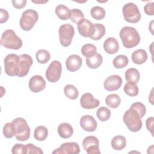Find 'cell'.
I'll return each mask as SVG.
<instances>
[{
  "label": "cell",
  "instance_id": "d590c367",
  "mask_svg": "<svg viewBox=\"0 0 154 154\" xmlns=\"http://www.w3.org/2000/svg\"><path fill=\"white\" fill-rule=\"evenodd\" d=\"M96 116L99 120L105 122L110 118L111 111L106 107L101 106L97 110Z\"/></svg>",
  "mask_w": 154,
  "mask_h": 154
},
{
  "label": "cell",
  "instance_id": "7a4b0ae2",
  "mask_svg": "<svg viewBox=\"0 0 154 154\" xmlns=\"http://www.w3.org/2000/svg\"><path fill=\"white\" fill-rule=\"evenodd\" d=\"M123 120L125 124L131 132H138L142 128L141 117L139 112L131 106L125 112Z\"/></svg>",
  "mask_w": 154,
  "mask_h": 154
},
{
  "label": "cell",
  "instance_id": "9a60e30c",
  "mask_svg": "<svg viewBox=\"0 0 154 154\" xmlns=\"http://www.w3.org/2000/svg\"><path fill=\"white\" fill-rule=\"evenodd\" d=\"M46 81L40 75H34L29 81V88L34 93H38L46 87Z\"/></svg>",
  "mask_w": 154,
  "mask_h": 154
},
{
  "label": "cell",
  "instance_id": "f546056e",
  "mask_svg": "<svg viewBox=\"0 0 154 154\" xmlns=\"http://www.w3.org/2000/svg\"><path fill=\"white\" fill-rule=\"evenodd\" d=\"M64 93L66 97L72 100L77 99L79 95L78 89L74 85L71 84H67L64 87Z\"/></svg>",
  "mask_w": 154,
  "mask_h": 154
},
{
  "label": "cell",
  "instance_id": "484cf974",
  "mask_svg": "<svg viewBox=\"0 0 154 154\" xmlns=\"http://www.w3.org/2000/svg\"><path fill=\"white\" fill-rule=\"evenodd\" d=\"M105 103L109 107L111 108H116L120 105L121 99L118 94H111L106 96L105 99Z\"/></svg>",
  "mask_w": 154,
  "mask_h": 154
},
{
  "label": "cell",
  "instance_id": "9c48e42d",
  "mask_svg": "<svg viewBox=\"0 0 154 154\" xmlns=\"http://www.w3.org/2000/svg\"><path fill=\"white\" fill-rule=\"evenodd\" d=\"M62 66L59 61L54 60L51 63L46 71V77L49 82H57L61 75Z\"/></svg>",
  "mask_w": 154,
  "mask_h": 154
},
{
  "label": "cell",
  "instance_id": "603a6c76",
  "mask_svg": "<svg viewBox=\"0 0 154 154\" xmlns=\"http://www.w3.org/2000/svg\"><path fill=\"white\" fill-rule=\"evenodd\" d=\"M111 144L114 149L120 150L126 147V140L125 137L122 135H117L112 138Z\"/></svg>",
  "mask_w": 154,
  "mask_h": 154
},
{
  "label": "cell",
  "instance_id": "ab89813d",
  "mask_svg": "<svg viewBox=\"0 0 154 154\" xmlns=\"http://www.w3.org/2000/svg\"><path fill=\"white\" fill-rule=\"evenodd\" d=\"M11 152L13 154H16V153L26 154L25 145H23L22 144H19V143L14 144L12 147Z\"/></svg>",
  "mask_w": 154,
  "mask_h": 154
},
{
  "label": "cell",
  "instance_id": "d6986e66",
  "mask_svg": "<svg viewBox=\"0 0 154 154\" xmlns=\"http://www.w3.org/2000/svg\"><path fill=\"white\" fill-rule=\"evenodd\" d=\"M104 51L108 54H114L119 49V44L116 38L108 37L103 43Z\"/></svg>",
  "mask_w": 154,
  "mask_h": 154
},
{
  "label": "cell",
  "instance_id": "7bdbcfd3",
  "mask_svg": "<svg viewBox=\"0 0 154 154\" xmlns=\"http://www.w3.org/2000/svg\"><path fill=\"white\" fill-rule=\"evenodd\" d=\"M0 12H1V14H0V23H3L4 22H6L9 17V14L8 13L7 10L3 9V8H1L0 9Z\"/></svg>",
  "mask_w": 154,
  "mask_h": 154
},
{
  "label": "cell",
  "instance_id": "30bf717a",
  "mask_svg": "<svg viewBox=\"0 0 154 154\" xmlns=\"http://www.w3.org/2000/svg\"><path fill=\"white\" fill-rule=\"evenodd\" d=\"M82 147L88 154H99V142L94 136H88L82 141Z\"/></svg>",
  "mask_w": 154,
  "mask_h": 154
},
{
  "label": "cell",
  "instance_id": "4dcf8cb0",
  "mask_svg": "<svg viewBox=\"0 0 154 154\" xmlns=\"http://www.w3.org/2000/svg\"><path fill=\"white\" fill-rule=\"evenodd\" d=\"M94 32L90 38L94 40H99L105 35V27L101 23H94Z\"/></svg>",
  "mask_w": 154,
  "mask_h": 154
},
{
  "label": "cell",
  "instance_id": "ac0fdd59",
  "mask_svg": "<svg viewBox=\"0 0 154 154\" xmlns=\"http://www.w3.org/2000/svg\"><path fill=\"white\" fill-rule=\"evenodd\" d=\"M80 126L85 131L93 132L97 128V122L90 115L83 116L80 119Z\"/></svg>",
  "mask_w": 154,
  "mask_h": 154
},
{
  "label": "cell",
  "instance_id": "d4e9b609",
  "mask_svg": "<svg viewBox=\"0 0 154 154\" xmlns=\"http://www.w3.org/2000/svg\"><path fill=\"white\" fill-rule=\"evenodd\" d=\"M55 11L58 17L61 20H66L69 19L70 17V10L64 5H58L55 8Z\"/></svg>",
  "mask_w": 154,
  "mask_h": 154
},
{
  "label": "cell",
  "instance_id": "4fadbf2b",
  "mask_svg": "<svg viewBox=\"0 0 154 154\" xmlns=\"http://www.w3.org/2000/svg\"><path fill=\"white\" fill-rule=\"evenodd\" d=\"M78 30L82 36L90 38L94 32V25L88 19H84L78 24Z\"/></svg>",
  "mask_w": 154,
  "mask_h": 154
},
{
  "label": "cell",
  "instance_id": "7c38bea8",
  "mask_svg": "<svg viewBox=\"0 0 154 154\" xmlns=\"http://www.w3.org/2000/svg\"><path fill=\"white\" fill-rule=\"evenodd\" d=\"M80 152V147L78 143L75 142L64 143L59 148L52 152L54 154H77Z\"/></svg>",
  "mask_w": 154,
  "mask_h": 154
},
{
  "label": "cell",
  "instance_id": "836d02e7",
  "mask_svg": "<svg viewBox=\"0 0 154 154\" xmlns=\"http://www.w3.org/2000/svg\"><path fill=\"white\" fill-rule=\"evenodd\" d=\"M81 51L82 55L87 58L94 55L97 53V48L94 45L87 43L82 46Z\"/></svg>",
  "mask_w": 154,
  "mask_h": 154
},
{
  "label": "cell",
  "instance_id": "ba28073f",
  "mask_svg": "<svg viewBox=\"0 0 154 154\" xmlns=\"http://www.w3.org/2000/svg\"><path fill=\"white\" fill-rule=\"evenodd\" d=\"M58 34L61 45L64 47H67L72 43L75 34V29L70 23L63 24L59 28Z\"/></svg>",
  "mask_w": 154,
  "mask_h": 154
},
{
  "label": "cell",
  "instance_id": "f35d334b",
  "mask_svg": "<svg viewBox=\"0 0 154 154\" xmlns=\"http://www.w3.org/2000/svg\"><path fill=\"white\" fill-rule=\"evenodd\" d=\"M26 148V153H38V154H42L43 153V152L42 150L34 144L31 143H28L25 145Z\"/></svg>",
  "mask_w": 154,
  "mask_h": 154
},
{
  "label": "cell",
  "instance_id": "4316f807",
  "mask_svg": "<svg viewBox=\"0 0 154 154\" xmlns=\"http://www.w3.org/2000/svg\"><path fill=\"white\" fill-rule=\"evenodd\" d=\"M48 135V130L44 126H37L34 132V137L38 141H43L46 140Z\"/></svg>",
  "mask_w": 154,
  "mask_h": 154
},
{
  "label": "cell",
  "instance_id": "8fae6325",
  "mask_svg": "<svg viewBox=\"0 0 154 154\" xmlns=\"http://www.w3.org/2000/svg\"><path fill=\"white\" fill-rule=\"evenodd\" d=\"M33 60L31 55L28 54H21L19 55V72L18 76L23 77L26 76L32 65Z\"/></svg>",
  "mask_w": 154,
  "mask_h": 154
},
{
  "label": "cell",
  "instance_id": "2e32d148",
  "mask_svg": "<svg viewBox=\"0 0 154 154\" xmlns=\"http://www.w3.org/2000/svg\"><path fill=\"white\" fill-rule=\"evenodd\" d=\"M81 106L84 109H94L100 105V101L90 93L82 94L80 99Z\"/></svg>",
  "mask_w": 154,
  "mask_h": 154
},
{
  "label": "cell",
  "instance_id": "8992f818",
  "mask_svg": "<svg viewBox=\"0 0 154 154\" xmlns=\"http://www.w3.org/2000/svg\"><path fill=\"white\" fill-rule=\"evenodd\" d=\"M4 70L8 76H18L19 72V55L14 54L7 55L4 58Z\"/></svg>",
  "mask_w": 154,
  "mask_h": 154
},
{
  "label": "cell",
  "instance_id": "44dd1931",
  "mask_svg": "<svg viewBox=\"0 0 154 154\" xmlns=\"http://www.w3.org/2000/svg\"><path fill=\"white\" fill-rule=\"evenodd\" d=\"M131 58L135 64H142L147 60V54L144 49H139L135 51L132 54Z\"/></svg>",
  "mask_w": 154,
  "mask_h": 154
},
{
  "label": "cell",
  "instance_id": "ffe728a7",
  "mask_svg": "<svg viewBox=\"0 0 154 154\" xmlns=\"http://www.w3.org/2000/svg\"><path fill=\"white\" fill-rule=\"evenodd\" d=\"M57 131L60 137L64 139L71 137L73 134V127L70 124L66 122L60 123L58 126Z\"/></svg>",
  "mask_w": 154,
  "mask_h": 154
},
{
  "label": "cell",
  "instance_id": "52a82bcc",
  "mask_svg": "<svg viewBox=\"0 0 154 154\" xmlns=\"http://www.w3.org/2000/svg\"><path fill=\"white\" fill-rule=\"evenodd\" d=\"M122 12L125 20L129 23H137L141 19V13L137 5L132 2H129L123 5Z\"/></svg>",
  "mask_w": 154,
  "mask_h": 154
},
{
  "label": "cell",
  "instance_id": "3957f363",
  "mask_svg": "<svg viewBox=\"0 0 154 154\" xmlns=\"http://www.w3.org/2000/svg\"><path fill=\"white\" fill-rule=\"evenodd\" d=\"M1 45L7 49L17 50L22 46V41L13 30L9 29L2 34Z\"/></svg>",
  "mask_w": 154,
  "mask_h": 154
},
{
  "label": "cell",
  "instance_id": "f6af8a7d",
  "mask_svg": "<svg viewBox=\"0 0 154 154\" xmlns=\"http://www.w3.org/2000/svg\"><path fill=\"white\" fill-rule=\"evenodd\" d=\"M32 1V2H33V3H35V4H40V3H46V2H47L48 1H45V2H44V1H42V2H40V1H38V2H37V1Z\"/></svg>",
  "mask_w": 154,
  "mask_h": 154
},
{
  "label": "cell",
  "instance_id": "277c9868",
  "mask_svg": "<svg viewBox=\"0 0 154 154\" xmlns=\"http://www.w3.org/2000/svg\"><path fill=\"white\" fill-rule=\"evenodd\" d=\"M12 123L15 129V137L18 141H25L29 139L31 129L25 119L22 117L14 119Z\"/></svg>",
  "mask_w": 154,
  "mask_h": 154
},
{
  "label": "cell",
  "instance_id": "8d00e7d4",
  "mask_svg": "<svg viewBox=\"0 0 154 154\" xmlns=\"http://www.w3.org/2000/svg\"><path fill=\"white\" fill-rule=\"evenodd\" d=\"M3 134L7 138H11L15 136V129L12 122L7 123L3 127Z\"/></svg>",
  "mask_w": 154,
  "mask_h": 154
},
{
  "label": "cell",
  "instance_id": "d6a6232c",
  "mask_svg": "<svg viewBox=\"0 0 154 154\" xmlns=\"http://www.w3.org/2000/svg\"><path fill=\"white\" fill-rule=\"evenodd\" d=\"M36 60L40 64H45L51 59L50 53L46 49L38 50L35 54Z\"/></svg>",
  "mask_w": 154,
  "mask_h": 154
},
{
  "label": "cell",
  "instance_id": "ee69618b",
  "mask_svg": "<svg viewBox=\"0 0 154 154\" xmlns=\"http://www.w3.org/2000/svg\"><path fill=\"white\" fill-rule=\"evenodd\" d=\"M153 120L154 119L153 117H150L148 119H147L146 121V125L147 129L151 132V134L153 135Z\"/></svg>",
  "mask_w": 154,
  "mask_h": 154
},
{
  "label": "cell",
  "instance_id": "5b68a950",
  "mask_svg": "<svg viewBox=\"0 0 154 154\" xmlns=\"http://www.w3.org/2000/svg\"><path fill=\"white\" fill-rule=\"evenodd\" d=\"M38 19V14L35 10L32 9L26 10L22 14L19 21L20 26L24 31H29L34 27Z\"/></svg>",
  "mask_w": 154,
  "mask_h": 154
},
{
  "label": "cell",
  "instance_id": "cb8c5ba5",
  "mask_svg": "<svg viewBox=\"0 0 154 154\" xmlns=\"http://www.w3.org/2000/svg\"><path fill=\"white\" fill-rule=\"evenodd\" d=\"M125 79L128 82L137 83L140 78L139 71L135 68L128 69L125 72Z\"/></svg>",
  "mask_w": 154,
  "mask_h": 154
},
{
  "label": "cell",
  "instance_id": "83f0119b",
  "mask_svg": "<svg viewBox=\"0 0 154 154\" xmlns=\"http://www.w3.org/2000/svg\"><path fill=\"white\" fill-rule=\"evenodd\" d=\"M123 90L125 93L131 97L137 96L139 91L138 87L137 84L131 82H128L125 85Z\"/></svg>",
  "mask_w": 154,
  "mask_h": 154
},
{
  "label": "cell",
  "instance_id": "e0dca14e",
  "mask_svg": "<svg viewBox=\"0 0 154 154\" xmlns=\"http://www.w3.org/2000/svg\"><path fill=\"white\" fill-rule=\"evenodd\" d=\"M82 63V58L78 55L73 54L68 57L66 60V66L68 70L75 72L78 70Z\"/></svg>",
  "mask_w": 154,
  "mask_h": 154
},
{
  "label": "cell",
  "instance_id": "b9f144b4",
  "mask_svg": "<svg viewBox=\"0 0 154 154\" xmlns=\"http://www.w3.org/2000/svg\"><path fill=\"white\" fill-rule=\"evenodd\" d=\"M11 2L13 4V6L17 9H21L23 8L26 4V0H13Z\"/></svg>",
  "mask_w": 154,
  "mask_h": 154
},
{
  "label": "cell",
  "instance_id": "e575fe53",
  "mask_svg": "<svg viewBox=\"0 0 154 154\" xmlns=\"http://www.w3.org/2000/svg\"><path fill=\"white\" fill-rule=\"evenodd\" d=\"M91 17L96 20H102L105 16V11L103 8L100 6H94L90 10Z\"/></svg>",
  "mask_w": 154,
  "mask_h": 154
},
{
  "label": "cell",
  "instance_id": "60d3db41",
  "mask_svg": "<svg viewBox=\"0 0 154 154\" xmlns=\"http://www.w3.org/2000/svg\"><path fill=\"white\" fill-rule=\"evenodd\" d=\"M144 11L147 14L150 16L154 15V3L153 2H149L144 7Z\"/></svg>",
  "mask_w": 154,
  "mask_h": 154
},
{
  "label": "cell",
  "instance_id": "f1b7e54d",
  "mask_svg": "<svg viewBox=\"0 0 154 154\" xmlns=\"http://www.w3.org/2000/svg\"><path fill=\"white\" fill-rule=\"evenodd\" d=\"M128 58L125 55H117L112 61L113 66L117 69H122L126 67L128 64Z\"/></svg>",
  "mask_w": 154,
  "mask_h": 154
},
{
  "label": "cell",
  "instance_id": "5bb4252c",
  "mask_svg": "<svg viewBox=\"0 0 154 154\" xmlns=\"http://www.w3.org/2000/svg\"><path fill=\"white\" fill-rule=\"evenodd\" d=\"M123 81L122 78L117 75L109 76L104 81V88L109 91L117 90L120 88L122 84Z\"/></svg>",
  "mask_w": 154,
  "mask_h": 154
},
{
  "label": "cell",
  "instance_id": "74e56055",
  "mask_svg": "<svg viewBox=\"0 0 154 154\" xmlns=\"http://www.w3.org/2000/svg\"><path fill=\"white\" fill-rule=\"evenodd\" d=\"M131 106L135 108L139 112V114L140 115V117L141 118H143L144 117V116L146 114V106H144V105L143 103L139 102H134V103H132L131 105Z\"/></svg>",
  "mask_w": 154,
  "mask_h": 154
},
{
  "label": "cell",
  "instance_id": "1f68e13d",
  "mask_svg": "<svg viewBox=\"0 0 154 154\" xmlns=\"http://www.w3.org/2000/svg\"><path fill=\"white\" fill-rule=\"evenodd\" d=\"M71 21L76 24H78L84 19L82 11L78 8H73L70 10V17Z\"/></svg>",
  "mask_w": 154,
  "mask_h": 154
},
{
  "label": "cell",
  "instance_id": "6da1fadb",
  "mask_svg": "<svg viewBox=\"0 0 154 154\" xmlns=\"http://www.w3.org/2000/svg\"><path fill=\"white\" fill-rule=\"evenodd\" d=\"M123 46L126 48H132L138 45L140 36L137 29L131 26H124L119 34Z\"/></svg>",
  "mask_w": 154,
  "mask_h": 154
},
{
  "label": "cell",
  "instance_id": "7402d4cb",
  "mask_svg": "<svg viewBox=\"0 0 154 154\" xmlns=\"http://www.w3.org/2000/svg\"><path fill=\"white\" fill-rule=\"evenodd\" d=\"M86 64L87 66L92 69H95L98 68L102 63L103 58L100 54L96 53L94 55L90 57H87Z\"/></svg>",
  "mask_w": 154,
  "mask_h": 154
}]
</instances>
